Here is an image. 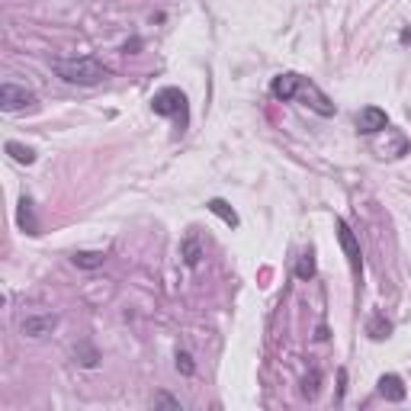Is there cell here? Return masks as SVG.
<instances>
[{
  "instance_id": "6da1fadb",
  "label": "cell",
  "mask_w": 411,
  "mask_h": 411,
  "mask_svg": "<svg viewBox=\"0 0 411 411\" xmlns=\"http://www.w3.org/2000/svg\"><path fill=\"white\" fill-rule=\"evenodd\" d=\"M51 71L65 81V84H77V87H97L103 84L113 71L93 55H81V58H55Z\"/></svg>"
},
{
  "instance_id": "7a4b0ae2",
  "label": "cell",
  "mask_w": 411,
  "mask_h": 411,
  "mask_svg": "<svg viewBox=\"0 0 411 411\" xmlns=\"http://www.w3.org/2000/svg\"><path fill=\"white\" fill-rule=\"evenodd\" d=\"M152 109L164 119H170V116L186 119V93L180 87H164V90H158L152 97Z\"/></svg>"
},
{
  "instance_id": "3957f363",
  "label": "cell",
  "mask_w": 411,
  "mask_h": 411,
  "mask_svg": "<svg viewBox=\"0 0 411 411\" xmlns=\"http://www.w3.org/2000/svg\"><path fill=\"white\" fill-rule=\"evenodd\" d=\"M35 106V93L29 87H19V84H0V109L3 113H23V109H33Z\"/></svg>"
},
{
  "instance_id": "277c9868",
  "label": "cell",
  "mask_w": 411,
  "mask_h": 411,
  "mask_svg": "<svg viewBox=\"0 0 411 411\" xmlns=\"http://www.w3.org/2000/svg\"><path fill=\"white\" fill-rule=\"evenodd\" d=\"M335 228H337V241H341V251H344V257L350 260L353 273H360V270H363V251H360V241H357V235L350 232V225H347L344 218H337Z\"/></svg>"
},
{
  "instance_id": "5b68a950",
  "label": "cell",
  "mask_w": 411,
  "mask_h": 411,
  "mask_svg": "<svg viewBox=\"0 0 411 411\" xmlns=\"http://www.w3.org/2000/svg\"><path fill=\"white\" fill-rule=\"evenodd\" d=\"M58 328V315H51V312H42V315H26L23 321H19V331H23V337H29V341H39V337L51 335Z\"/></svg>"
},
{
  "instance_id": "8992f818",
  "label": "cell",
  "mask_w": 411,
  "mask_h": 411,
  "mask_svg": "<svg viewBox=\"0 0 411 411\" xmlns=\"http://www.w3.org/2000/svg\"><path fill=\"white\" fill-rule=\"evenodd\" d=\"M296 100H303V106L315 109L319 116H335V103L328 100L312 81H305V77H303V87H299V97H296Z\"/></svg>"
},
{
  "instance_id": "52a82bcc",
  "label": "cell",
  "mask_w": 411,
  "mask_h": 411,
  "mask_svg": "<svg viewBox=\"0 0 411 411\" xmlns=\"http://www.w3.org/2000/svg\"><path fill=\"white\" fill-rule=\"evenodd\" d=\"M357 132H360V135L389 132V116H386V109H379V106H363L360 113H357Z\"/></svg>"
},
{
  "instance_id": "ba28073f",
  "label": "cell",
  "mask_w": 411,
  "mask_h": 411,
  "mask_svg": "<svg viewBox=\"0 0 411 411\" xmlns=\"http://www.w3.org/2000/svg\"><path fill=\"white\" fill-rule=\"evenodd\" d=\"M299 87H303V77L296 74V71H286V74L273 77L270 93H273V100H280V103H293L296 97H299Z\"/></svg>"
},
{
  "instance_id": "9c48e42d",
  "label": "cell",
  "mask_w": 411,
  "mask_h": 411,
  "mask_svg": "<svg viewBox=\"0 0 411 411\" xmlns=\"http://www.w3.org/2000/svg\"><path fill=\"white\" fill-rule=\"evenodd\" d=\"M180 257H184V264L190 270H196L202 264V257H206V251H202V241L196 232H186V238L180 241Z\"/></svg>"
},
{
  "instance_id": "30bf717a",
  "label": "cell",
  "mask_w": 411,
  "mask_h": 411,
  "mask_svg": "<svg viewBox=\"0 0 411 411\" xmlns=\"http://www.w3.org/2000/svg\"><path fill=\"white\" fill-rule=\"evenodd\" d=\"M379 395H382V398H386V402H405V382H402V376H398V373H386V376H379Z\"/></svg>"
},
{
  "instance_id": "8fae6325",
  "label": "cell",
  "mask_w": 411,
  "mask_h": 411,
  "mask_svg": "<svg viewBox=\"0 0 411 411\" xmlns=\"http://www.w3.org/2000/svg\"><path fill=\"white\" fill-rule=\"evenodd\" d=\"M366 335L373 337V341H389V337H392V321H389L382 312H373L366 321Z\"/></svg>"
},
{
  "instance_id": "7c38bea8",
  "label": "cell",
  "mask_w": 411,
  "mask_h": 411,
  "mask_svg": "<svg viewBox=\"0 0 411 411\" xmlns=\"http://www.w3.org/2000/svg\"><path fill=\"white\" fill-rule=\"evenodd\" d=\"M17 222L26 235H39V222H35V212H33V200L23 196L19 200V209H17Z\"/></svg>"
},
{
  "instance_id": "4fadbf2b",
  "label": "cell",
  "mask_w": 411,
  "mask_h": 411,
  "mask_svg": "<svg viewBox=\"0 0 411 411\" xmlns=\"http://www.w3.org/2000/svg\"><path fill=\"white\" fill-rule=\"evenodd\" d=\"M206 209H209L212 216H218V218H222V222H225L228 228H238V225H241V218H238V212L232 209V206H228L225 200H218V196H216V200H209V202H206Z\"/></svg>"
},
{
  "instance_id": "5bb4252c",
  "label": "cell",
  "mask_w": 411,
  "mask_h": 411,
  "mask_svg": "<svg viewBox=\"0 0 411 411\" xmlns=\"http://www.w3.org/2000/svg\"><path fill=\"white\" fill-rule=\"evenodd\" d=\"M71 264H74L77 270H97L106 264V251H74Z\"/></svg>"
},
{
  "instance_id": "9a60e30c",
  "label": "cell",
  "mask_w": 411,
  "mask_h": 411,
  "mask_svg": "<svg viewBox=\"0 0 411 411\" xmlns=\"http://www.w3.org/2000/svg\"><path fill=\"white\" fill-rule=\"evenodd\" d=\"M7 154L17 161V164H33L35 161L33 148H26V145H19V142H7Z\"/></svg>"
},
{
  "instance_id": "2e32d148",
  "label": "cell",
  "mask_w": 411,
  "mask_h": 411,
  "mask_svg": "<svg viewBox=\"0 0 411 411\" xmlns=\"http://www.w3.org/2000/svg\"><path fill=\"white\" fill-rule=\"evenodd\" d=\"M296 277L299 280H312L315 277V254L305 251L303 257H299V264H296Z\"/></svg>"
},
{
  "instance_id": "e0dca14e",
  "label": "cell",
  "mask_w": 411,
  "mask_h": 411,
  "mask_svg": "<svg viewBox=\"0 0 411 411\" xmlns=\"http://www.w3.org/2000/svg\"><path fill=\"white\" fill-rule=\"evenodd\" d=\"M74 357H81V366H87V369H93L97 363H100V353L93 350L90 344H81V347H74Z\"/></svg>"
},
{
  "instance_id": "ac0fdd59",
  "label": "cell",
  "mask_w": 411,
  "mask_h": 411,
  "mask_svg": "<svg viewBox=\"0 0 411 411\" xmlns=\"http://www.w3.org/2000/svg\"><path fill=\"white\" fill-rule=\"evenodd\" d=\"M319 382H321V373H319V369H312L309 376L303 379V395H305V398H315V395H319V389H321Z\"/></svg>"
},
{
  "instance_id": "d6986e66",
  "label": "cell",
  "mask_w": 411,
  "mask_h": 411,
  "mask_svg": "<svg viewBox=\"0 0 411 411\" xmlns=\"http://www.w3.org/2000/svg\"><path fill=\"white\" fill-rule=\"evenodd\" d=\"M152 405H154V408H174V411L184 408V405H180V398H174V395H168V392H158L152 398Z\"/></svg>"
},
{
  "instance_id": "ffe728a7",
  "label": "cell",
  "mask_w": 411,
  "mask_h": 411,
  "mask_svg": "<svg viewBox=\"0 0 411 411\" xmlns=\"http://www.w3.org/2000/svg\"><path fill=\"white\" fill-rule=\"evenodd\" d=\"M177 369L184 373V376H193L196 373V363H193V357L186 350H177Z\"/></svg>"
},
{
  "instance_id": "44dd1931",
  "label": "cell",
  "mask_w": 411,
  "mask_h": 411,
  "mask_svg": "<svg viewBox=\"0 0 411 411\" xmlns=\"http://www.w3.org/2000/svg\"><path fill=\"white\" fill-rule=\"evenodd\" d=\"M402 42H411V29H405L402 33Z\"/></svg>"
}]
</instances>
